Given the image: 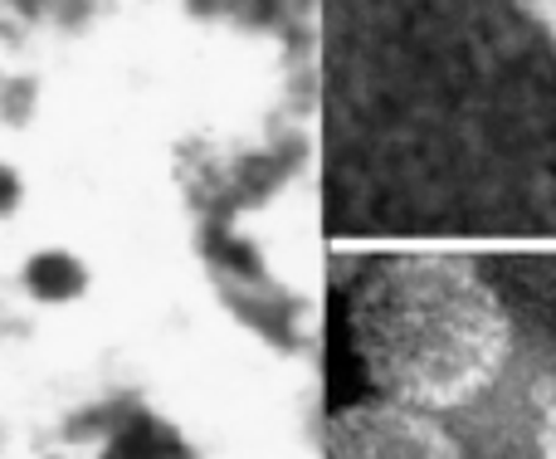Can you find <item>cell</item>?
I'll return each mask as SVG.
<instances>
[{
	"label": "cell",
	"instance_id": "7a4b0ae2",
	"mask_svg": "<svg viewBox=\"0 0 556 459\" xmlns=\"http://www.w3.org/2000/svg\"><path fill=\"white\" fill-rule=\"evenodd\" d=\"M323 459H459V450L425 411L366 401L332 415Z\"/></svg>",
	"mask_w": 556,
	"mask_h": 459
},
{
	"label": "cell",
	"instance_id": "3957f363",
	"mask_svg": "<svg viewBox=\"0 0 556 459\" xmlns=\"http://www.w3.org/2000/svg\"><path fill=\"white\" fill-rule=\"evenodd\" d=\"M522 5H528L532 15H538L542 25H547V35L556 39V0H522Z\"/></svg>",
	"mask_w": 556,
	"mask_h": 459
},
{
	"label": "cell",
	"instance_id": "277c9868",
	"mask_svg": "<svg viewBox=\"0 0 556 459\" xmlns=\"http://www.w3.org/2000/svg\"><path fill=\"white\" fill-rule=\"evenodd\" d=\"M542 459H556V406L547 411V421H542Z\"/></svg>",
	"mask_w": 556,
	"mask_h": 459
},
{
	"label": "cell",
	"instance_id": "6da1fadb",
	"mask_svg": "<svg viewBox=\"0 0 556 459\" xmlns=\"http://www.w3.org/2000/svg\"><path fill=\"white\" fill-rule=\"evenodd\" d=\"M371 382L410 411H454L489 392L513 327L498 294L459 259H386L352 298Z\"/></svg>",
	"mask_w": 556,
	"mask_h": 459
}]
</instances>
